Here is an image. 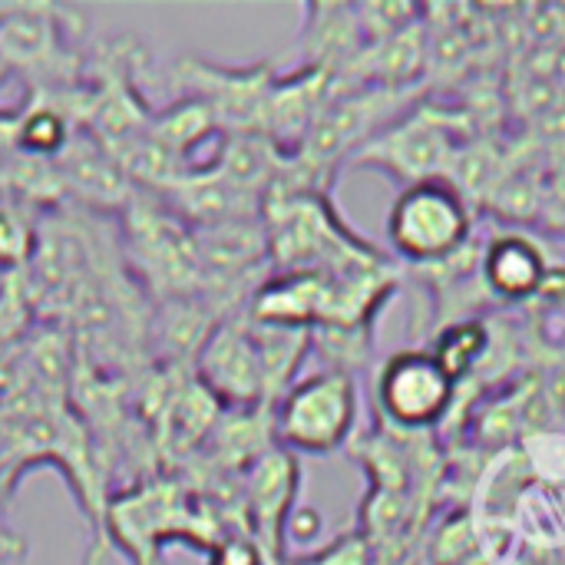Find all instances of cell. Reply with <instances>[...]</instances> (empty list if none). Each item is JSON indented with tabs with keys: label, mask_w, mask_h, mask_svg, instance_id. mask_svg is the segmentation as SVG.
Segmentation results:
<instances>
[{
	"label": "cell",
	"mask_w": 565,
	"mask_h": 565,
	"mask_svg": "<svg viewBox=\"0 0 565 565\" xmlns=\"http://www.w3.org/2000/svg\"><path fill=\"white\" fill-rule=\"evenodd\" d=\"M354 427L358 381L334 367L295 381L271 407L275 444L288 454L328 457L354 437Z\"/></svg>",
	"instance_id": "1"
},
{
	"label": "cell",
	"mask_w": 565,
	"mask_h": 565,
	"mask_svg": "<svg viewBox=\"0 0 565 565\" xmlns=\"http://www.w3.org/2000/svg\"><path fill=\"white\" fill-rule=\"evenodd\" d=\"M391 245L414 265H434L457 255L470 238V205L450 179L407 185L387 215Z\"/></svg>",
	"instance_id": "2"
},
{
	"label": "cell",
	"mask_w": 565,
	"mask_h": 565,
	"mask_svg": "<svg viewBox=\"0 0 565 565\" xmlns=\"http://www.w3.org/2000/svg\"><path fill=\"white\" fill-rule=\"evenodd\" d=\"M195 377L202 391L222 407L245 414L265 404V411H271L262 358L248 324H215L195 351Z\"/></svg>",
	"instance_id": "3"
},
{
	"label": "cell",
	"mask_w": 565,
	"mask_h": 565,
	"mask_svg": "<svg viewBox=\"0 0 565 565\" xmlns=\"http://www.w3.org/2000/svg\"><path fill=\"white\" fill-rule=\"evenodd\" d=\"M454 391L457 381L430 351H401L377 377V407L394 427L427 430L444 420L454 404Z\"/></svg>",
	"instance_id": "4"
},
{
	"label": "cell",
	"mask_w": 565,
	"mask_h": 565,
	"mask_svg": "<svg viewBox=\"0 0 565 565\" xmlns=\"http://www.w3.org/2000/svg\"><path fill=\"white\" fill-rule=\"evenodd\" d=\"M175 526H185V533H202L199 516L185 510L182 493L172 483L139 487L126 500H116L106 513L109 536L139 565L152 563L169 536H182Z\"/></svg>",
	"instance_id": "5"
},
{
	"label": "cell",
	"mask_w": 565,
	"mask_h": 565,
	"mask_svg": "<svg viewBox=\"0 0 565 565\" xmlns=\"http://www.w3.org/2000/svg\"><path fill=\"white\" fill-rule=\"evenodd\" d=\"M298 497V463L295 454L271 447L252 467H245V510L255 526V543L268 559L281 556V536L295 513Z\"/></svg>",
	"instance_id": "6"
},
{
	"label": "cell",
	"mask_w": 565,
	"mask_h": 565,
	"mask_svg": "<svg viewBox=\"0 0 565 565\" xmlns=\"http://www.w3.org/2000/svg\"><path fill=\"white\" fill-rule=\"evenodd\" d=\"M483 278L493 295L523 301L546 288L550 265L543 248L526 235H500L483 252Z\"/></svg>",
	"instance_id": "7"
},
{
	"label": "cell",
	"mask_w": 565,
	"mask_h": 565,
	"mask_svg": "<svg viewBox=\"0 0 565 565\" xmlns=\"http://www.w3.org/2000/svg\"><path fill=\"white\" fill-rule=\"evenodd\" d=\"M487 348H490V331L480 321H460V324H454V328H447L440 334V341H437V348L430 354L440 361V367L454 381H460L463 374H470L480 364Z\"/></svg>",
	"instance_id": "8"
},
{
	"label": "cell",
	"mask_w": 565,
	"mask_h": 565,
	"mask_svg": "<svg viewBox=\"0 0 565 565\" xmlns=\"http://www.w3.org/2000/svg\"><path fill=\"white\" fill-rule=\"evenodd\" d=\"M209 565H268V556L252 536H222L209 550Z\"/></svg>",
	"instance_id": "9"
},
{
	"label": "cell",
	"mask_w": 565,
	"mask_h": 565,
	"mask_svg": "<svg viewBox=\"0 0 565 565\" xmlns=\"http://www.w3.org/2000/svg\"><path fill=\"white\" fill-rule=\"evenodd\" d=\"M23 559H26V543L7 526H0V565H20Z\"/></svg>",
	"instance_id": "10"
},
{
	"label": "cell",
	"mask_w": 565,
	"mask_h": 565,
	"mask_svg": "<svg viewBox=\"0 0 565 565\" xmlns=\"http://www.w3.org/2000/svg\"><path fill=\"white\" fill-rule=\"evenodd\" d=\"M0 285H3V268H0Z\"/></svg>",
	"instance_id": "11"
}]
</instances>
